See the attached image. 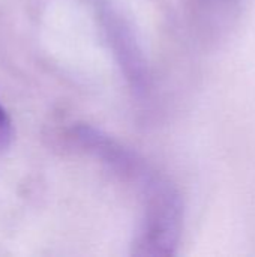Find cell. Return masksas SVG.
<instances>
[{
  "instance_id": "1",
  "label": "cell",
  "mask_w": 255,
  "mask_h": 257,
  "mask_svg": "<svg viewBox=\"0 0 255 257\" xmlns=\"http://www.w3.org/2000/svg\"><path fill=\"white\" fill-rule=\"evenodd\" d=\"M146 197L144 218L131 245L137 257H168L176 253L182 229V200L176 188L153 175L141 182Z\"/></svg>"
},
{
  "instance_id": "2",
  "label": "cell",
  "mask_w": 255,
  "mask_h": 257,
  "mask_svg": "<svg viewBox=\"0 0 255 257\" xmlns=\"http://www.w3.org/2000/svg\"><path fill=\"white\" fill-rule=\"evenodd\" d=\"M99 12L107 39L125 78L135 93H144L149 84L147 65L129 21L107 2L99 3Z\"/></svg>"
},
{
  "instance_id": "3",
  "label": "cell",
  "mask_w": 255,
  "mask_h": 257,
  "mask_svg": "<svg viewBox=\"0 0 255 257\" xmlns=\"http://www.w3.org/2000/svg\"><path fill=\"white\" fill-rule=\"evenodd\" d=\"M74 139L81 148L93 154L111 170L125 178L141 184L150 173V170L135 154L123 148L110 136L104 134L101 130H96L90 125H78L74 128Z\"/></svg>"
},
{
  "instance_id": "4",
  "label": "cell",
  "mask_w": 255,
  "mask_h": 257,
  "mask_svg": "<svg viewBox=\"0 0 255 257\" xmlns=\"http://www.w3.org/2000/svg\"><path fill=\"white\" fill-rule=\"evenodd\" d=\"M14 140V123L9 113L0 104V151L11 148Z\"/></svg>"
}]
</instances>
